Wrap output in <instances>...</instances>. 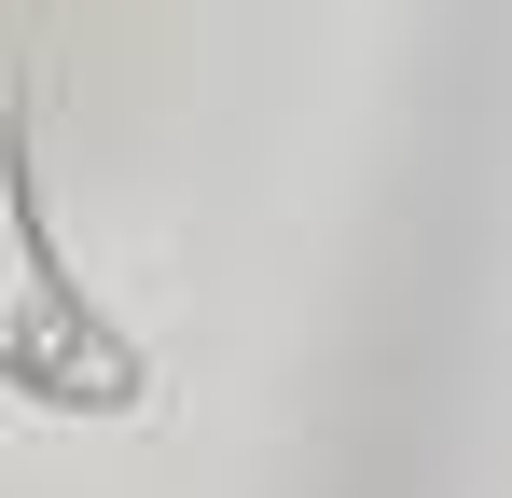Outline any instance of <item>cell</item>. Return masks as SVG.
I'll return each instance as SVG.
<instances>
[{
	"label": "cell",
	"mask_w": 512,
	"mask_h": 498,
	"mask_svg": "<svg viewBox=\"0 0 512 498\" xmlns=\"http://www.w3.org/2000/svg\"><path fill=\"white\" fill-rule=\"evenodd\" d=\"M0 388H28L56 415H125L139 402L125 332L84 305V277H56L42 180H28V83L14 70H0Z\"/></svg>",
	"instance_id": "6da1fadb"
}]
</instances>
